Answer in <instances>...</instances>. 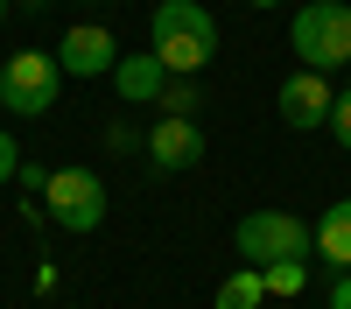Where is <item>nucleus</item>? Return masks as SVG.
<instances>
[{
  "mask_svg": "<svg viewBox=\"0 0 351 309\" xmlns=\"http://www.w3.org/2000/svg\"><path fill=\"white\" fill-rule=\"evenodd\" d=\"M330 106H337V92H330V77H316V71H295V77H281V92H274V112L295 134H309V127H330Z\"/></svg>",
  "mask_w": 351,
  "mask_h": 309,
  "instance_id": "7",
  "label": "nucleus"
},
{
  "mask_svg": "<svg viewBox=\"0 0 351 309\" xmlns=\"http://www.w3.org/2000/svg\"><path fill=\"white\" fill-rule=\"evenodd\" d=\"M288 42H295V64L330 77V71H351V8L344 0H309L288 21Z\"/></svg>",
  "mask_w": 351,
  "mask_h": 309,
  "instance_id": "2",
  "label": "nucleus"
},
{
  "mask_svg": "<svg viewBox=\"0 0 351 309\" xmlns=\"http://www.w3.org/2000/svg\"><path fill=\"white\" fill-rule=\"evenodd\" d=\"M141 140H148V134H134V127L120 120V127H106V155H127V148H141Z\"/></svg>",
  "mask_w": 351,
  "mask_h": 309,
  "instance_id": "15",
  "label": "nucleus"
},
{
  "mask_svg": "<svg viewBox=\"0 0 351 309\" xmlns=\"http://www.w3.org/2000/svg\"><path fill=\"white\" fill-rule=\"evenodd\" d=\"M28 8H36V0H28Z\"/></svg>",
  "mask_w": 351,
  "mask_h": 309,
  "instance_id": "21",
  "label": "nucleus"
},
{
  "mask_svg": "<svg viewBox=\"0 0 351 309\" xmlns=\"http://www.w3.org/2000/svg\"><path fill=\"white\" fill-rule=\"evenodd\" d=\"M56 92H64V71H56V56H49V49H14L8 64H0V106L21 112V120L49 112Z\"/></svg>",
  "mask_w": 351,
  "mask_h": 309,
  "instance_id": "4",
  "label": "nucleus"
},
{
  "mask_svg": "<svg viewBox=\"0 0 351 309\" xmlns=\"http://www.w3.org/2000/svg\"><path fill=\"white\" fill-rule=\"evenodd\" d=\"M49 56H56L64 77H112L120 42H112V28H99V21H77V28H64V42H56Z\"/></svg>",
  "mask_w": 351,
  "mask_h": 309,
  "instance_id": "6",
  "label": "nucleus"
},
{
  "mask_svg": "<svg viewBox=\"0 0 351 309\" xmlns=\"http://www.w3.org/2000/svg\"><path fill=\"white\" fill-rule=\"evenodd\" d=\"M260 281H267V295H302L309 267H302V260H281V267H260Z\"/></svg>",
  "mask_w": 351,
  "mask_h": 309,
  "instance_id": "13",
  "label": "nucleus"
},
{
  "mask_svg": "<svg viewBox=\"0 0 351 309\" xmlns=\"http://www.w3.org/2000/svg\"><path fill=\"white\" fill-rule=\"evenodd\" d=\"M84 8H106V0H84Z\"/></svg>",
  "mask_w": 351,
  "mask_h": 309,
  "instance_id": "19",
  "label": "nucleus"
},
{
  "mask_svg": "<svg viewBox=\"0 0 351 309\" xmlns=\"http://www.w3.org/2000/svg\"><path fill=\"white\" fill-rule=\"evenodd\" d=\"M155 8H162V0H155Z\"/></svg>",
  "mask_w": 351,
  "mask_h": 309,
  "instance_id": "22",
  "label": "nucleus"
},
{
  "mask_svg": "<svg viewBox=\"0 0 351 309\" xmlns=\"http://www.w3.org/2000/svg\"><path fill=\"white\" fill-rule=\"evenodd\" d=\"M232 246H239V267H281V260L316 253V232L295 211H246L239 232H232Z\"/></svg>",
  "mask_w": 351,
  "mask_h": 309,
  "instance_id": "3",
  "label": "nucleus"
},
{
  "mask_svg": "<svg viewBox=\"0 0 351 309\" xmlns=\"http://www.w3.org/2000/svg\"><path fill=\"white\" fill-rule=\"evenodd\" d=\"M0 21H8V0H0Z\"/></svg>",
  "mask_w": 351,
  "mask_h": 309,
  "instance_id": "20",
  "label": "nucleus"
},
{
  "mask_svg": "<svg viewBox=\"0 0 351 309\" xmlns=\"http://www.w3.org/2000/svg\"><path fill=\"white\" fill-rule=\"evenodd\" d=\"M14 176H21V148H14V134L0 127V190H8Z\"/></svg>",
  "mask_w": 351,
  "mask_h": 309,
  "instance_id": "14",
  "label": "nucleus"
},
{
  "mask_svg": "<svg viewBox=\"0 0 351 309\" xmlns=\"http://www.w3.org/2000/svg\"><path fill=\"white\" fill-rule=\"evenodd\" d=\"M260 302H267V281H260V267L225 274V281H218V295H211V309H260Z\"/></svg>",
  "mask_w": 351,
  "mask_h": 309,
  "instance_id": "11",
  "label": "nucleus"
},
{
  "mask_svg": "<svg viewBox=\"0 0 351 309\" xmlns=\"http://www.w3.org/2000/svg\"><path fill=\"white\" fill-rule=\"evenodd\" d=\"M246 8H281V0H246Z\"/></svg>",
  "mask_w": 351,
  "mask_h": 309,
  "instance_id": "18",
  "label": "nucleus"
},
{
  "mask_svg": "<svg viewBox=\"0 0 351 309\" xmlns=\"http://www.w3.org/2000/svg\"><path fill=\"white\" fill-rule=\"evenodd\" d=\"M309 232H316V253H324L337 274H351V197H337V204L316 218Z\"/></svg>",
  "mask_w": 351,
  "mask_h": 309,
  "instance_id": "10",
  "label": "nucleus"
},
{
  "mask_svg": "<svg viewBox=\"0 0 351 309\" xmlns=\"http://www.w3.org/2000/svg\"><path fill=\"white\" fill-rule=\"evenodd\" d=\"M112 92H120L127 106H155L169 92V71H162V56L155 49H141V56H120L112 64Z\"/></svg>",
  "mask_w": 351,
  "mask_h": 309,
  "instance_id": "9",
  "label": "nucleus"
},
{
  "mask_svg": "<svg viewBox=\"0 0 351 309\" xmlns=\"http://www.w3.org/2000/svg\"><path fill=\"white\" fill-rule=\"evenodd\" d=\"M330 309H351V274H337V281H330Z\"/></svg>",
  "mask_w": 351,
  "mask_h": 309,
  "instance_id": "17",
  "label": "nucleus"
},
{
  "mask_svg": "<svg viewBox=\"0 0 351 309\" xmlns=\"http://www.w3.org/2000/svg\"><path fill=\"white\" fill-rule=\"evenodd\" d=\"M148 49L162 56L169 77H190L218 56V14L197 8V0H162L148 14Z\"/></svg>",
  "mask_w": 351,
  "mask_h": 309,
  "instance_id": "1",
  "label": "nucleus"
},
{
  "mask_svg": "<svg viewBox=\"0 0 351 309\" xmlns=\"http://www.w3.org/2000/svg\"><path fill=\"white\" fill-rule=\"evenodd\" d=\"M43 218H56L64 232H99L106 225V183L92 176V169H49Z\"/></svg>",
  "mask_w": 351,
  "mask_h": 309,
  "instance_id": "5",
  "label": "nucleus"
},
{
  "mask_svg": "<svg viewBox=\"0 0 351 309\" xmlns=\"http://www.w3.org/2000/svg\"><path fill=\"white\" fill-rule=\"evenodd\" d=\"M148 162L162 169V176H176V169H197L204 162V134H197V120H162V127H148Z\"/></svg>",
  "mask_w": 351,
  "mask_h": 309,
  "instance_id": "8",
  "label": "nucleus"
},
{
  "mask_svg": "<svg viewBox=\"0 0 351 309\" xmlns=\"http://www.w3.org/2000/svg\"><path fill=\"white\" fill-rule=\"evenodd\" d=\"M197 99H204V92H197V84H190V77H169V92H162L155 106L169 112V120H197Z\"/></svg>",
  "mask_w": 351,
  "mask_h": 309,
  "instance_id": "12",
  "label": "nucleus"
},
{
  "mask_svg": "<svg viewBox=\"0 0 351 309\" xmlns=\"http://www.w3.org/2000/svg\"><path fill=\"white\" fill-rule=\"evenodd\" d=\"M330 134H337V148H351V92L330 106Z\"/></svg>",
  "mask_w": 351,
  "mask_h": 309,
  "instance_id": "16",
  "label": "nucleus"
}]
</instances>
